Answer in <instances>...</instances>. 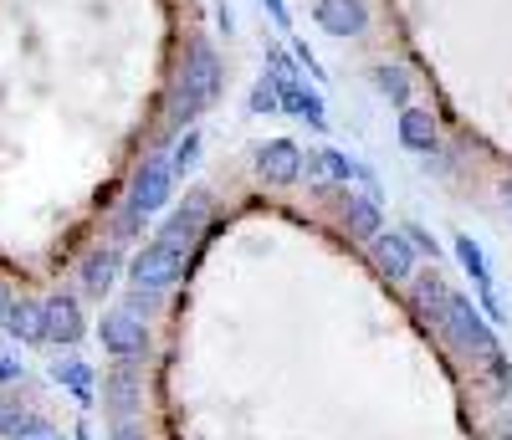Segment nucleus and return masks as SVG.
I'll list each match as a JSON object with an SVG mask.
<instances>
[{"label": "nucleus", "mask_w": 512, "mask_h": 440, "mask_svg": "<svg viewBox=\"0 0 512 440\" xmlns=\"http://www.w3.org/2000/svg\"><path fill=\"white\" fill-rule=\"evenodd\" d=\"M205 215H210V195L195 190L180 215L169 220V226L134 256V267H128V277H134V292H164V287H175L185 277V261H190V246L205 226Z\"/></svg>", "instance_id": "f257e3e1"}, {"label": "nucleus", "mask_w": 512, "mask_h": 440, "mask_svg": "<svg viewBox=\"0 0 512 440\" xmlns=\"http://www.w3.org/2000/svg\"><path fill=\"white\" fill-rule=\"evenodd\" d=\"M431 323L441 328V338L456 348V354H466V359L487 364V369L497 374V384L507 379V364H502V354H497V338H492V328L477 318V307L466 302V297L446 292V297L431 307Z\"/></svg>", "instance_id": "f03ea898"}, {"label": "nucleus", "mask_w": 512, "mask_h": 440, "mask_svg": "<svg viewBox=\"0 0 512 440\" xmlns=\"http://www.w3.org/2000/svg\"><path fill=\"white\" fill-rule=\"evenodd\" d=\"M221 93V57L210 52V41H190L185 72H180V93H175V118L190 123L200 108H210Z\"/></svg>", "instance_id": "7ed1b4c3"}, {"label": "nucleus", "mask_w": 512, "mask_h": 440, "mask_svg": "<svg viewBox=\"0 0 512 440\" xmlns=\"http://www.w3.org/2000/svg\"><path fill=\"white\" fill-rule=\"evenodd\" d=\"M103 348H108L113 359H144L149 328H144V318L134 313V307H123V313H108L103 318Z\"/></svg>", "instance_id": "20e7f679"}, {"label": "nucleus", "mask_w": 512, "mask_h": 440, "mask_svg": "<svg viewBox=\"0 0 512 440\" xmlns=\"http://www.w3.org/2000/svg\"><path fill=\"white\" fill-rule=\"evenodd\" d=\"M123 369H113L108 379H103V405L113 410V415H139V405H144V379L134 374V359H118Z\"/></svg>", "instance_id": "39448f33"}, {"label": "nucleus", "mask_w": 512, "mask_h": 440, "mask_svg": "<svg viewBox=\"0 0 512 440\" xmlns=\"http://www.w3.org/2000/svg\"><path fill=\"white\" fill-rule=\"evenodd\" d=\"M369 256H374V267L390 277V282H405V277L415 272V246H410V236H395V231L384 236V231H379V236L369 241Z\"/></svg>", "instance_id": "423d86ee"}, {"label": "nucleus", "mask_w": 512, "mask_h": 440, "mask_svg": "<svg viewBox=\"0 0 512 440\" xmlns=\"http://www.w3.org/2000/svg\"><path fill=\"white\" fill-rule=\"evenodd\" d=\"M169 185H175V164H169V159H149V164L139 169L128 205H139V210L149 215V210H159V205L169 200Z\"/></svg>", "instance_id": "0eeeda50"}, {"label": "nucleus", "mask_w": 512, "mask_h": 440, "mask_svg": "<svg viewBox=\"0 0 512 440\" xmlns=\"http://www.w3.org/2000/svg\"><path fill=\"white\" fill-rule=\"evenodd\" d=\"M256 169H262L267 185H292V180H303V154H297V144L277 139V144H262Z\"/></svg>", "instance_id": "6e6552de"}, {"label": "nucleus", "mask_w": 512, "mask_h": 440, "mask_svg": "<svg viewBox=\"0 0 512 440\" xmlns=\"http://www.w3.org/2000/svg\"><path fill=\"white\" fill-rule=\"evenodd\" d=\"M318 26L328 36H359L369 26V11H364V0H318Z\"/></svg>", "instance_id": "1a4fd4ad"}, {"label": "nucleus", "mask_w": 512, "mask_h": 440, "mask_svg": "<svg viewBox=\"0 0 512 440\" xmlns=\"http://www.w3.org/2000/svg\"><path fill=\"white\" fill-rule=\"evenodd\" d=\"M77 338H82V307H77V297H67V292L47 297V343H77Z\"/></svg>", "instance_id": "9d476101"}, {"label": "nucleus", "mask_w": 512, "mask_h": 440, "mask_svg": "<svg viewBox=\"0 0 512 440\" xmlns=\"http://www.w3.org/2000/svg\"><path fill=\"white\" fill-rule=\"evenodd\" d=\"M6 328H11L21 343H47V302H26V297H16Z\"/></svg>", "instance_id": "9b49d317"}, {"label": "nucleus", "mask_w": 512, "mask_h": 440, "mask_svg": "<svg viewBox=\"0 0 512 440\" xmlns=\"http://www.w3.org/2000/svg\"><path fill=\"white\" fill-rule=\"evenodd\" d=\"M400 144L415 149V154H431L436 149V118L425 108H405L400 113Z\"/></svg>", "instance_id": "f8f14e48"}, {"label": "nucleus", "mask_w": 512, "mask_h": 440, "mask_svg": "<svg viewBox=\"0 0 512 440\" xmlns=\"http://www.w3.org/2000/svg\"><path fill=\"white\" fill-rule=\"evenodd\" d=\"M118 267H123V256H118V251H93V256H88V267H82V287H88V297H103V292L113 287Z\"/></svg>", "instance_id": "ddd939ff"}, {"label": "nucleus", "mask_w": 512, "mask_h": 440, "mask_svg": "<svg viewBox=\"0 0 512 440\" xmlns=\"http://www.w3.org/2000/svg\"><path fill=\"white\" fill-rule=\"evenodd\" d=\"M344 226H349V236L374 241V236H379V205H374V200L349 195V200H344Z\"/></svg>", "instance_id": "4468645a"}, {"label": "nucleus", "mask_w": 512, "mask_h": 440, "mask_svg": "<svg viewBox=\"0 0 512 440\" xmlns=\"http://www.w3.org/2000/svg\"><path fill=\"white\" fill-rule=\"evenodd\" d=\"M374 87H379L390 103H400V108L410 103V72L395 67V62H379V67H374Z\"/></svg>", "instance_id": "2eb2a0df"}, {"label": "nucleus", "mask_w": 512, "mask_h": 440, "mask_svg": "<svg viewBox=\"0 0 512 440\" xmlns=\"http://www.w3.org/2000/svg\"><path fill=\"white\" fill-rule=\"evenodd\" d=\"M282 108H287V113H297V118H313V123L323 128V108H318V98L308 93L303 82H292V77H282Z\"/></svg>", "instance_id": "dca6fc26"}, {"label": "nucleus", "mask_w": 512, "mask_h": 440, "mask_svg": "<svg viewBox=\"0 0 512 440\" xmlns=\"http://www.w3.org/2000/svg\"><path fill=\"white\" fill-rule=\"evenodd\" d=\"M31 425H36V415H26L16 405H0V440H21Z\"/></svg>", "instance_id": "f3484780"}, {"label": "nucleus", "mask_w": 512, "mask_h": 440, "mask_svg": "<svg viewBox=\"0 0 512 440\" xmlns=\"http://www.w3.org/2000/svg\"><path fill=\"white\" fill-rule=\"evenodd\" d=\"M251 108H256V113H272V108H282V77H262V82H256V98H251Z\"/></svg>", "instance_id": "a211bd4d"}, {"label": "nucleus", "mask_w": 512, "mask_h": 440, "mask_svg": "<svg viewBox=\"0 0 512 440\" xmlns=\"http://www.w3.org/2000/svg\"><path fill=\"white\" fill-rule=\"evenodd\" d=\"M308 169H323V180H349V174H354V164L344 159V154H318V159H308Z\"/></svg>", "instance_id": "6ab92c4d"}, {"label": "nucleus", "mask_w": 512, "mask_h": 440, "mask_svg": "<svg viewBox=\"0 0 512 440\" xmlns=\"http://www.w3.org/2000/svg\"><path fill=\"white\" fill-rule=\"evenodd\" d=\"M456 251H461V261H466V267H472V277L482 282V292H492V282H487V261H482L477 241H472V236H461V241H456Z\"/></svg>", "instance_id": "aec40b11"}, {"label": "nucleus", "mask_w": 512, "mask_h": 440, "mask_svg": "<svg viewBox=\"0 0 512 440\" xmlns=\"http://www.w3.org/2000/svg\"><path fill=\"white\" fill-rule=\"evenodd\" d=\"M446 292H451V287H446V282H441L436 272H431V277H420V282H415V297H420V307H425V313H431V307H436V302H441Z\"/></svg>", "instance_id": "412c9836"}, {"label": "nucleus", "mask_w": 512, "mask_h": 440, "mask_svg": "<svg viewBox=\"0 0 512 440\" xmlns=\"http://www.w3.org/2000/svg\"><path fill=\"white\" fill-rule=\"evenodd\" d=\"M57 374L67 379V389L77 394V400H88V394H93V389H88V379H93V374L82 369V364H67V369H57Z\"/></svg>", "instance_id": "4be33fe9"}, {"label": "nucleus", "mask_w": 512, "mask_h": 440, "mask_svg": "<svg viewBox=\"0 0 512 440\" xmlns=\"http://www.w3.org/2000/svg\"><path fill=\"white\" fill-rule=\"evenodd\" d=\"M195 154H200V139H195V134H185V144H180V154H175V159H169V164H175V174H185V169L195 164Z\"/></svg>", "instance_id": "5701e85b"}, {"label": "nucleus", "mask_w": 512, "mask_h": 440, "mask_svg": "<svg viewBox=\"0 0 512 440\" xmlns=\"http://www.w3.org/2000/svg\"><path fill=\"white\" fill-rule=\"evenodd\" d=\"M113 440H144V425H139L134 415H118V425H113Z\"/></svg>", "instance_id": "b1692460"}, {"label": "nucleus", "mask_w": 512, "mask_h": 440, "mask_svg": "<svg viewBox=\"0 0 512 440\" xmlns=\"http://www.w3.org/2000/svg\"><path fill=\"white\" fill-rule=\"evenodd\" d=\"M21 440H62V435H57V430H52L47 420H36V425H31V430H26Z\"/></svg>", "instance_id": "393cba45"}, {"label": "nucleus", "mask_w": 512, "mask_h": 440, "mask_svg": "<svg viewBox=\"0 0 512 440\" xmlns=\"http://www.w3.org/2000/svg\"><path fill=\"white\" fill-rule=\"evenodd\" d=\"M11 307H16V297H11V287H6V282H0V323L11 318Z\"/></svg>", "instance_id": "a878e982"}, {"label": "nucleus", "mask_w": 512, "mask_h": 440, "mask_svg": "<svg viewBox=\"0 0 512 440\" xmlns=\"http://www.w3.org/2000/svg\"><path fill=\"white\" fill-rule=\"evenodd\" d=\"M262 6L272 11V21H277V26H287V6H282V0H262Z\"/></svg>", "instance_id": "bb28decb"}, {"label": "nucleus", "mask_w": 512, "mask_h": 440, "mask_svg": "<svg viewBox=\"0 0 512 440\" xmlns=\"http://www.w3.org/2000/svg\"><path fill=\"white\" fill-rule=\"evenodd\" d=\"M410 246H420V251H431V256H436V241L425 236V231H410Z\"/></svg>", "instance_id": "cd10ccee"}, {"label": "nucleus", "mask_w": 512, "mask_h": 440, "mask_svg": "<svg viewBox=\"0 0 512 440\" xmlns=\"http://www.w3.org/2000/svg\"><path fill=\"white\" fill-rule=\"evenodd\" d=\"M11 379H16V364H11V359H0V384H11Z\"/></svg>", "instance_id": "c85d7f7f"}, {"label": "nucleus", "mask_w": 512, "mask_h": 440, "mask_svg": "<svg viewBox=\"0 0 512 440\" xmlns=\"http://www.w3.org/2000/svg\"><path fill=\"white\" fill-rule=\"evenodd\" d=\"M502 195H507V205H512V180H507V185H502Z\"/></svg>", "instance_id": "c756f323"}]
</instances>
